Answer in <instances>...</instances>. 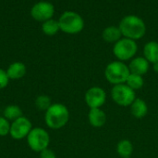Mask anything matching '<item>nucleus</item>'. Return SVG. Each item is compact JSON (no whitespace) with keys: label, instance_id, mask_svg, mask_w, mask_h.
I'll return each instance as SVG.
<instances>
[{"label":"nucleus","instance_id":"2","mask_svg":"<svg viewBox=\"0 0 158 158\" xmlns=\"http://www.w3.org/2000/svg\"><path fill=\"white\" fill-rule=\"evenodd\" d=\"M45 124L52 129H59L69 120V109L62 103H52L44 115Z\"/></svg>","mask_w":158,"mask_h":158},{"label":"nucleus","instance_id":"6","mask_svg":"<svg viewBox=\"0 0 158 158\" xmlns=\"http://www.w3.org/2000/svg\"><path fill=\"white\" fill-rule=\"evenodd\" d=\"M138 50V46L134 40L129 38H121L115 43L113 47V53L120 61H128L133 58Z\"/></svg>","mask_w":158,"mask_h":158},{"label":"nucleus","instance_id":"19","mask_svg":"<svg viewBox=\"0 0 158 158\" xmlns=\"http://www.w3.org/2000/svg\"><path fill=\"white\" fill-rule=\"evenodd\" d=\"M126 85H128L131 89H133L134 91L137 89H140L143 87L144 84V80L143 75L140 74H130L129 77L127 78V81L125 83Z\"/></svg>","mask_w":158,"mask_h":158},{"label":"nucleus","instance_id":"7","mask_svg":"<svg viewBox=\"0 0 158 158\" xmlns=\"http://www.w3.org/2000/svg\"><path fill=\"white\" fill-rule=\"evenodd\" d=\"M111 97L113 101L119 106L127 107L131 106V103L136 99V94L133 89H131L126 84L115 85L111 89Z\"/></svg>","mask_w":158,"mask_h":158},{"label":"nucleus","instance_id":"1","mask_svg":"<svg viewBox=\"0 0 158 158\" xmlns=\"http://www.w3.org/2000/svg\"><path fill=\"white\" fill-rule=\"evenodd\" d=\"M118 28L124 37L134 41L141 39L146 32V26L143 20L136 15L125 16L119 22Z\"/></svg>","mask_w":158,"mask_h":158},{"label":"nucleus","instance_id":"12","mask_svg":"<svg viewBox=\"0 0 158 158\" xmlns=\"http://www.w3.org/2000/svg\"><path fill=\"white\" fill-rule=\"evenodd\" d=\"M88 120L90 125L94 128H102L106 123V115L101 108L90 109Z\"/></svg>","mask_w":158,"mask_h":158},{"label":"nucleus","instance_id":"21","mask_svg":"<svg viewBox=\"0 0 158 158\" xmlns=\"http://www.w3.org/2000/svg\"><path fill=\"white\" fill-rule=\"evenodd\" d=\"M51 105H52L51 99L47 95H40L35 100V106L41 111L46 112Z\"/></svg>","mask_w":158,"mask_h":158},{"label":"nucleus","instance_id":"14","mask_svg":"<svg viewBox=\"0 0 158 158\" xmlns=\"http://www.w3.org/2000/svg\"><path fill=\"white\" fill-rule=\"evenodd\" d=\"M131 113L136 118H143L148 113V106L143 100L136 98L131 105Z\"/></svg>","mask_w":158,"mask_h":158},{"label":"nucleus","instance_id":"5","mask_svg":"<svg viewBox=\"0 0 158 158\" xmlns=\"http://www.w3.org/2000/svg\"><path fill=\"white\" fill-rule=\"evenodd\" d=\"M27 142L32 151L41 153L48 148L50 143V136L45 129L42 128H34L27 136Z\"/></svg>","mask_w":158,"mask_h":158},{"label":"nucleus","instance_id":"24","mask_svg":"<svg viewBox=\"0 0 158 158\" xmlns=\"http://www.w3.org/2000/svg\"><path fill=\"white\" fill-rule=\"evenodd\" d=\"M40 158H56V156L52 150L47 148L40 153Z\"/></svg>","mask_w":158,"mask_h":158},{"label":"nucleus","instance_id":"17","mask_svg":"<svg viewBox=\"0 0 158 158\" xmlns=\"http://www.w3.org/2000/svg\"><path fill=\"white\" fill-rule=\"evenodd\" d=\"M117 152L122 158H130L133 153V145L129 140H122L118 143Z\"/></svg>","mask_w":158,"mask_h":158},{"label":"nucleus","instance_id":"20","mask_svg":"<svg viewBox=\"0 0 158 158\" xmlns=\"http://www.w3.org/2000/svg\"><path fill=\"white\" fill-rule=\"evenodd\" d=\"M42 29H43V32L45 34H47V35H54V34H56L58 32V30L60 28H59L58 21L50 19V20H48L44 22V24L42 26Z\"/></svg>","mask_w":158,"mask_h":158},{"label":"nucleus","instance_id":"22","mask_svg":"<svg viewBox=\"0 0 158 158\" xmlns=\"http://www.w3.org/2000/svg\"><path fill=\"white\" fill-rule=\"evenodd\" d=\"M10 123L4 116H0V137H5L9 134Z\"/></svg>","mask_w":158,"mask_h":158},{"label":"nucleus","instance_id":"4","mask_svg":"<svg viewBox=\"0 0 158 158\" xmlns=\"http://www.w3.org/2000/svg\"><path fill=\"white\" fill-rule=\"evenodd\" d=\"M58 23L61 31L70 34L80 33L84 27L82 18L78 13L73 11H66L63 13L59 18Z\"/></svg>","mask_w":158,"mask_h":158},{"label":"nucleus","instance_id":"9","mask_svg":"<svg viewBox=\"0 0 158 158\" xmlns=\"http://www.w3.org/2000/svg\"><path fill=\"white\" fill-rule=\"evenodd\" d=\"M84 99L86 104L90 107V109L101 108L102 105H104V103L106 102V94L102 88L93 87L86 91Z\"/></svg>","mask_w":158,"mask_h":158},{"label":"nucleus","instance_id":"10","mask_svg":"<svg viewBox=\"0 0 158 158\" xmlns=\"http://www.w3.org/2000/svg\"><path fill=\"white\" fill-rule=\"evenodd\" d=\"M54 6L49 2H39L31 8V16L39 21H46L54 15Z\"/></svg>","mask_w":158,"mask_h":158},{"label":"nucleus","instance_id":"3","mask_svg":"<svg viewBox=\"0 0 158 158\" xmlns=\"http://www.w3.org/2000/svg\"><path fill=\"white\" fill-rule=\"evenodd\" d=\"M130 74L129 66L120 61L110 62L105 70V76L106 80L114 86L125 84Z\"/></svg>","mask_w":158,"mask_h":158},{"label":"nucleus","instance_id":"13","mask_svg":"<svg viewBox=\"0 0 158 158\" xmlns=\"http://www.w3.org/2000/svg\"><path fill=\"white\" fill-rule=\"evenodd\" d=\"M27 73V69L24 63L19 61H15L11 63L6 69V74L9 79L18 80L22 78Z\"/></svg>","mask_w":158,"mask_h":158},{"label":"nucleus","instance_id":"18","mask_svg":"<svg viewBox=\"0 0 158 158\" xmlns=\"http://www.w3.org/2000/svg\"><path fill=\"white\" fill-rule=\"evenodd\" d=\"M3 116L5 118H6L8 121H14L18 118H19L20 116H22V110L20 109L19 106L16 105V104H10L7 105L3 112Z\"/></svg>","mask_w":158,"mask_h":158},{"label":"nucleus","instance_id":"8","mask_svg":"<svg viewBox=\"0 0 158 158\" xmlns=\"http://www.w3.org/2000/svg\"><path fill=\"white\" fill-rule=\"evenodd\" d=\"M31 129H32V125L31 121L27 117L22 115L19 118L12 121L10 125L9 135L14 140H21L27 138V136L29 135Z\"/></svg>","mask_w":158,"mask_h":158},{"label":"nucleus","instance_id":"15","mask_svg":"<svg viewBox=\"0 0 158 158\" xmlns=\"http://www.w3.org/2000/svg\"><path fill=\"white\" fill-rule=\"evenodd\" d=\"M144 58L151 63L158 62V42L151 41L148 42L143 48Z\"/></svg>","mask_w":158,"mask_h":158},{"label":"nucleus","instance_id":"25","mask_svg":"<svg viewBox=\"0 0 158 158\" xmlns=\"http://www.w3.org/2000/svg\"><path fill=\"white\" fill-rule=\"evenodd\" d=\"M153 68H154V71L158 73V62L157 63H154L153 64Z\"/></svg>","mask_w":158,"mask_h":158},{"label":"nucleus","instance_id":"23","mask_svg":"<svg viewBox=\"0 0 158 158\" xmlns=\"http://www.w3.org/2000/svg\"><path fill=\"white\" fill-rule=\"evenodd\" d=\"M9 80L10 79L7 76L6 71H5V70L0 68V89L5 88L8 85Z\"/></svg>","mask_w":158,"mask_h":158},{"label":"nucleus","instance_id":"11","mask_svg":"<svg viewBox=\"0 0 158 158\" xmlns=\"http://www.w3.org/2000/svg\"><path fill=\"white\" fill-rule=\"evenodd\" d=\"M149 66H150V62L144 57H137L131 61L129 65V69L131 74L143 75L148 72Z\"/></svg>","mask_w":158,"mask_h":158},{"label":"nucleus","instance_id":"16","mask_svg":"<svg viewBox=\"0 0 158 158\" xmlns=\"http://www.w3.org/2000/svg\"><path fill=\"white\" fill-rule=\"evenodd\" d=\"M103 39L107 43H117L121 39L122 34L118 27L117 26H108L106 27L102 34Z\"/></svg>","mask_w":158,"mask_h":158}]
</instances>
